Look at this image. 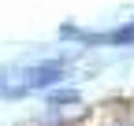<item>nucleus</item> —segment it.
Returning a JSON list of instances; mask_svg holds the SVG:
<instances>
[{
	"label": "nucleus",
	"instance_id": "f257e3e1",
	"mask_svg": "<svg viewBox=\"0 0 134 126\" xmlns=\"http://www.w3.org/2000/svg\"><path fill=\"white\" fill-rule=\"evenodd\" d=\"M108 41H134V26H123L115 34H108Z\"/></svg>",
	"mask_w": 134,
	"mask_h": 126
}]
</instances>
